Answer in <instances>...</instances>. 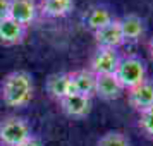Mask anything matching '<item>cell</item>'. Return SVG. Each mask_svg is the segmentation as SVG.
Here are the masks:
<instances>
[{
	"label": "cell",
	"instance_id": "1",
	"mask_svg": "<svg viewBox=\"0 0 153 146\" xmlns=\"http://www.w3.org/2000/svg\"><path fill=\"white\" fill-rule=\"evenodd\" d=\"M35 81L33 76L26 70H12L2 79L0 84V96L4 103L9 107L22 108L33 100Z\"/></svg>",
	"mask_w": 153,
	"mask_h": 146
},
{
	"label": "cell",
	"instance_id": "2",
	"mask_svg": "<svg viewBox=\"0 0 153 146\" xmlns=\"http://www.w3.org/2000/svg\"><path fill=\"white\" fill-rule=\"evenodd\" d=\"M115 77L119 79L120 86L127 91L141 84L145 79H148V65L136 53L122 55L119 60L117 70H115Z\"/></svg>",
	"mask_w": 153,
	"mask_h": 146
},
{
	"label": "cell",
	"instance_id": "3",
	"mask_svg": "<svg viewBox=\"0 0 153 146\" xmlns=\"http://www.w3.org/2000/svg\"><path fill=\"white\" fill-rule=\"evenodd\" d=\"M31 134L29 124L21 117H5L0 120V145L2 146H17Z\"/></svg>",
	"mask_w": 153,
	"mask_h": 146
},
{
	"label": "cell",
	"instance_id": "4",
	"mask_svg": "<svg viewBox=\"0 0 153 146\" xmlns=\"http://www.w3.org/2000/svg\"><path fill=\"white\" fill-rule=\"evenodd\" d=\"M120 60V53L115 48L97 47L90 60V70L93 74H115Z\"/></svg>",
	"mask_w": 153,
	"mask_h": 146
},
{
	"label": "cell",
	"instance_id": "5",
	"mask_svg": "<svg viewBox=\"0 0 153 146\" xmlns=\"http://www.w3.org/2000/svg\"><path fill=\"white\" fill-rule=\"evenodd\" d=\"M119 24H120V33H122V40L124 45H132L138 43L146 31V22L141 16L134 14H126L122 17H119Z\"/></svg>",
	"mask_w": 153,
	"mask_h": 146
},
{
	"label": "cell",
	"instance_id": "6",
	"mask_svg": "<svg viewBox=\"0 0 153 146\" xmlns=\"http://www.w3.org/2000/svg\"><path fill=\"white\" fill-rule=\"evenodd\" d=\"M127 93V102L132 107V110L138 113L153 108V81L152 79H145L141 84L134 86L131 90L126 91Z\"/></svg>",
	"mask_w": 153,
	"mask_h": 146
},
{
	"label": "cell",
	"instance_id": "7",
	"mask_svg": "<svg viewBox=\"0 0 153 146\" xmlns=\"http://www.w3.org/2000/svg\"><path fill=\"white\" fill-rule=\"evenodd\" d=\"M115 19V16L112 12V9L105 4H93L91 7L86 9L83 14V24L86 29H90L91 33H97L98 29L107 26L108 22Z\"/></svg>",
	"mask_w": 153,
	"mask_h": 146
},
{
	"label": "cell",
	"instance_id": "8",
	"mask_svg": "<svg viewBox=\"0 0 153 146\" xmlns=\"http://www.w3.org/2000/svg\"><path fill=\"white\" fill-rule=\"evenodd\" d=\"M126 93V90L120 86L115 74H98L97 84H95V96H98L103 102H114L120 98Z\"/></svg>",
	"mask_w": 153,
	"mask_h": 146
},
{
	"label": "cell",
	"instance_id": "9",
	"mask_svg": "<svg viewBox=\"0 0 153 146\" xmlns=\"http://www.w3.org/2000/svg\"><path fill=\"white\" fill-rule=\"evenodd\" d=\"M71 76V95H81V96L93 98L95 96V84L97 74L90 69H79L69 72Z\"/></svg>",
	"mask_w": 153,
	"mask_h": 146
},
{
	"label": "cell",
	"instance_id": "10",
	"mask_svg": "<svg viewBox=\"0 0 153 146\" xmlns=\"http://www.w3.org/2000/svg\"><path fill=\"white\" fill-rule=\"evenodd\" d=\"M60 110L71 119H84L90 115L93 103L91 98L88 96H81V95H67L59 102Z\"/></svg>",
	"mask_w": 153,
	"mask_h": 146
},
{
	"label": "cell",
	"instance_id": "11",
	"mask_svg": "<svg viewBox=\"0 0 153 146\" xmlns=\"http://www.w3.org/2000/svg\"><path fill=\"white\" fill-rule=\"evenodd\" d=\"M28 35V28L19 24L14 19H4L0 21V45L4 47H16V45H21L26 40Z\"/></svg>",
	"mask_w": 153,
	"mask_h": 146
},
{
	"label": "cell",
	"instance_id": "12",
	"mask_svg": "<svg viewBox=\"0 0 153 146\" xmlns=\"http://www.w3.org/2000/svg\"><path fill=\"white\" fill-rule=\"evenodd\" d=\"M95 36V43L97 47H105V48H115L119 50L124 45L122 40V33H120V24H119V17H115L112 22H108L107 26L102 29H98L97 33H93Z\"/></svg>",
	"mask_w": 153,
	"mask_h": 146
},
{
	"label": "cell",
	"instance_id": "13",
	"mask_svg": "<svg viewBox=\"0 0 153 146\" xmlns=\"http://www.w3.org/2000/svg\"><path fill=\"white\" fill-rule=\"evenodd\" d=\"M36 14H38V5L35 0H10L9 17L17 21L19 24L29 28L35 22Z\"/></svg>",
	"mask_w": 153,
	"mask_h": 146
},
{
	"label": "cell",
	"instance_id": "14",
	"mask_svg": "<svg viewBox=\"0 0 153 146\" xmlns=\"http://www.w3.org/2000/svg\"><path fill=\"white\" fill-rule=\"evenodd\" d=\"M76 7V0H40L38 12L47 19H60L69 16Z\"/></svg>",
	"mask_w": 153,
	"mask_h": 146
},
{
	"label": "cell",
	"instance_id": "15",
	"mask_svg": "<svg viewBox=\"0 0 153 146\" xmlns=\"http://www.w3.org/2000/svg\"><path fill=\"white\" fill-rule=\"evenodd\" d=\"M47 93L52 100H55L57 103L64 96L71 95V76L69 72H55L48 76L47 79Z\"/></svg>",
	"mask_w": 153,
	"mask_h": 146
},
{
	"label": "cell",
	"instance_id": "16",
	"mask_svg": "<svg viewBox=\"0 0 153 146\" xmlns=\"http://www.w3.org/2000/svg\"><path fill=\"white\" fill-rule=\"evenodd\" d=\"M97 146H131V141L120 131H107L97 141Z\"/></svg>",
	"mask_w": 153,
	"mask_h": 146
},
{
	"label": "cell",
	"instance_id": "17",
	"mask_svg": "<svg viewBox=\"0 0 153 146\" xmlns=\"http://www.w3.org/2000/svg\"><path fill=\"white\" fill-rule=\"evenodd\" d=\"M138 127L145 138L153 141V108L141 112L138 117Z\"/></svg>",
	"mask_w": 153,
	"mask_h": 146
},
{
	"label": "cell",
	"instance_id": "18",
	"mask_svg": "<svg viewBox=\"0 0 153 146\" xmlns=\"http://www.w3.org/2000/svg\"><path fill=\"white\" fill-rule=\"evenodd\" d=\"M9 10H10V0H0V21L9 17Z\"/></svg>",
	"mask_w": 153,
	"mask_h": 146
},
{
	"label": "cell",
	"instance_id": "19",
	"mask_svg": "<svg viewBox=\"0 0 153 146\" xmlns=\"http://www.w3.org/2000/svg\"><path fill=\"white\" fill-rule=\"evenodd\" d=\"M17 146H43V143L36 136H29L28 139H24L21 145H17Z\"/></svg>",
	"mask_w": 153,
	"mask_h": 146
},
{
	"label": "cell",
	"instance_id": "20",
	"mask_svg": "<svg viewBox=\"0 0 153 146\" xmlns=\"http://www.w3.org/2000/svg\"><path fill=\"white\" fill-rule=\"evenodd\" d=\"M148 53H150V59L153 60V35H152V38L148 40Z\"/></svg>",
	"mask_w": 153,
	"mask_h": 146
}]
</instances>
